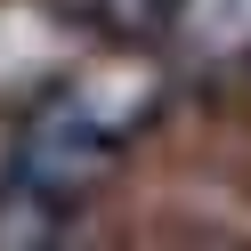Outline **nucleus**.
I'll return each instance as SVG.
<instances>
[{"mask_svg": "<svg viewBox=\"0 0 251 251\" xmlns=\"http://www.w3.org/2000/svg\"><path fill=\"white\" fill-rule=\"evenodd\" d=\"M170 17H178V0H98V25L122 41H154Z\"/></svg>", "mask_w": 251, "mask_h": 251, "instance_id": "2", "label": "nucleus"}, {"mask_svg": "<svg viewBox=\"0 0 251 251\" xmlns=\"http://www.w3.org/2000/svg\"><path fill=\"white\" fill-rule=\"evenodd\" d=\"M105 170V130L81 98H49L17 138V186L41 202V211H73V202L98 186Z\"/></svg>", "mask_w": 251, "mask_h": 251, "instance_id": "1", "label": "nucleus"}]
</instances>
